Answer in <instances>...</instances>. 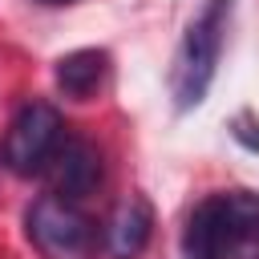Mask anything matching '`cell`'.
Returning <instances> with one entry per match:
<instances>
[{"label":"cell","mask_w":259,"mask_h":259,"mask_svg":"<svg viewBox=\"0 0 259 259\" xmlns=\"http://www.w3.org/2000/svg\"><path fill=\"white\" fill-rule=\"evenodd\" d=\"M186 259H259V194L223 190L194 206L182 231Z\"/></svg>","instance_id":"cell-1"},{"label":"cell","mask_w":259,"mask_h":259,"mask_svg":"<svg viewBox=\"0 0 259 259\" xmlns=\"http://www.w3.org/2000/svg\"><path fill=\"white\" fill-rule=\"evenodd\" d=\"M227 20H231V0H206L202 12L186 24L182 45L170 65V97L178 109H194L219 69L223 40H227Z\"/></svg>","instance_id":"cell-2"},{"label":"cell","mask_w":259,"mask_h":259,"mask_svg":"<svg viewBox=\"0 0 259 259\" xmlns=\"http://www.w3.org/2000/svg\"><path fill=\"white\" fill-rule=\"evenodd\" d=\"M24 223H28V239L45 259H89L97 247L93 219L61 194H40L28 206Z\"/></svg>","instance_id":"cell-3"},{"label":"cell","mask_w":259,"mask_h":259,"mask_svg":"<svg viewBox=\"0 0 259 259\" xmlns=\"http://www.w3.org/2000/svg\"><path fill=\"white\" fill-rule=\"evenodd\" d=\"M61 138H65V125H61L57 105H49V101H28V105H20V113L12 117L8 134H4L0 162H4L12 174H20V178L40 174V170L49 166L53 150L61 146Z\"/></svg>","instance_id":"cell-4"},{"label":"cell","mask_w":259,"mask_h":259,"mask_svg":"<svg viewBox=\"0 0 259 259\" xmlns=\"http://www.w3.org/2000/svg\"><path fill=\"white\" fill-rule=\"evenodd\" d=\"M45 170H49L53 194L77 202V198H85V194L97 190V182H101V154L85 138H61V146L53 150V158H49Z\"/></svg>","instance_id":"cell-5"},{"label":"cell","mask_w":259,"mask_h":259,"mask_svg":"<svg viewBox=\"0 0 259 259\" xmlns=\"http://www.w3.org/2000/svg\"><path fill=\"white\" fill-rule=\"evenodd\" d=\"M150 231H154V210L146 198L130 194L113 206L109 223H105V251L113 259H138L150 243Z\"/></svg>","instance_id":"cell-6"},{"label":"cell","mask_w":259,"mask_h":259,"mask_svg":"<svg viewBox=\"0 0 259 259\" xmlns=\"http://www.w3.org/2000/svg\"><path fill=\"white\" fill-rule=\"evenodd\" d=\"M105 69H109V57L101 49H77V53H65L57 61V85H61L65 97L85 101L105 81Z\"/></svg>","instance_id":"cell-7"},{"label":"cell","mask_w":259,"mask_h":259,"mask_svg":"<svg viewBox=\"0 0 259 259\" xmlns=\"http://www.w3.org/2000/svg\"><path fill=\"white\" fill-rule=\"evenodd\" d=\"M40 4H69V0H40Z\"/></svg>","instance_id":"cell-8"}]
</instances>
